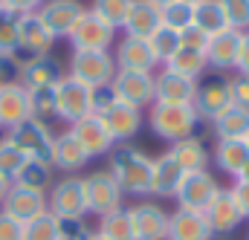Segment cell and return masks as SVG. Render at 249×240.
I'll return each instance as SVG.
<instances>
[{
    "label": "cell",
    "instance_id": "cell-1",
    "mask_svg": "<svg viewBox=\"0 0 249 240\" xmlns=\"http://www.w3.org/2000/svg\"><path fill=\"white\" fill-rule=\"evenodd\" d=\"M151 168L154 159L127 145H113V151L107 154V174L119 182L124 197H148V185H151Z\"/></svg>",
    "mask_w": 249,
    "mask_h": 240
},
{
    "label": "cell",
    "instance_id": "cell-2",
    "mask_svg": "<svg viewBox=\"0 0 249 240\" xmlns=\"http://www.w3.org/2000/svg\"><path fill=\"white\" fill-rule=\"evenodd\" d=\"M148 127L157 139L174 145L186 136H194L200 116L194 110V104H165V102H154L148 107Z\"/></svg>",
    "mask_w": 249,
    "mask_h": 240
},
{
    "label": "cell",
    "instance_id": "cell-3",
    "mask_svg": "<svg viewBox=\"0 0 249 240\" xmlns=\"http://www.w3.org/2000/svg\"><path fill=\"white\" fill-rule=\"evenodd\" d=\"M6 139L26 156L35 162H47L53 165V145H55V133L50 127V121H38V119H26L18 127L6 130Z\"/></svg>",
    "mask_w": 249,
    "mask_h": 240
},
{
    "label": "cell",
    "instance_id": "cell-4",
    "mask_svg": "<svg viewBox=\"0 0 249 240\" xmlns=\"http://www.w3.org/2000/svg\"><path fill=\"white\" fill-rule=\"evenodd\" d=\"M232 107V81L223 72H206L197 81V96H194V110L200 121H212L217 119L223 110Z\"/></svg>",
    "mask_w": 249,
    "mask_h": 240
},
{
    "label": "cell",
    "instance_id": "cell-5",
    "mask_svg": "<svg viewBox=\"0 0 249 240\" xmlns=\"http://www.w3.org/2000/svg\"><path fill=\"white\" fill-rule=\"evenodd\" d=\"M67 75H72L75 81H81L87 87L110 84L116 75L113 52H107V50H72Z\"/></svg>",
    "mask_w": 249,
    "mask_h": 240
},
{
    "label": "cell",
    "instance_id": "cell-6",
    "mask_svg": "<svg viewBox=\"0 0 249 240\" xmlns=\"http://www.w3.org/2000/svg\"><path fill=\"white\" fill-rule=\"evenodd\" d=\"M90 99H93V87L75 81L72 75H64L55 84V119H61L70 127L84 116H93Z\"/></svg>",
    "mask_w": 249,
    "mask_h": 240
},
{
    "label": "cell",
    "instance_id": "cell-7",
    "mask_svg": "<svg viewBox=\"0 0 249 240\" xmlns=\"http://www.w3.org/2000/svg\"><path fill=\"white\" fill-rule=\"evenodd\" d=\"M84 182V200H87V214L105 217L116 208H124V194L119 188V182L113 180L107 171H93L87 177H81Z\"/></svg>",
    "mask_w": 249,
    "mask_h": 240
},
{
    "label": "cell",
    "instance_id": "cell-8",
    "mask_svg": "<svg viewBox=\"0 0 249 240\" xmlns=\"http://www.w3.org/2000/svg\"><path fill=\"white\" fill-rule=\"evenodd\" d=\"M47 211L58 220L67 217H87V200H84V182L81 177H61L47 191Z\"/></svg>",
    "mask_w": 249,
    "mask_h": 240
},
{
    "label": "cell",
    "instance_id": "cell-9",
    "mask_svg": "<svg viewBox=\"0 0 249 240\" xmlns=\"http://www.w3.org/2000/svg\"><path fill=\"white\" fill-rule=\"evenodd\" d=\"M72 50H113L116 44V29L110 23H105L96 12L84 9V15L78 17V23L72 26V32L67 35Z\"/></svg>",
    "mask_w": 249,
    "mask_h": 240
},
{
    "label": "cell",
    "instance_id": "cell-10",
    "mask_svg": "<svg viewBox=\"0 0 249 240\" xmlns=\"http://www.w3.org/2000/svg\"><path fill=\"white\" fill-rule=\"evenodd\" d=\"M113 90L119 96V102L130 107H151L157 102V84H154V72H136V69H116L113 75Z\"/></svg>",
    "mask_w": 249,
    "mask_h": 240
},
{
    "label": "cell",
    "instance_id": "cell-11",
    "mask_svg": "<svg viewBox=\"0 0 249 240\" xmlns=\"http://www.w3.org/2000/svg\"><path fill=\"white\" fill-rule=\"evenodd\" d=\"M133 223V240H165L168 238V211L157 200H142L127 208Z\"/></svg>",
    "mask_w": 249,
    "mask_h": 240
},
{
    "label": "cell",
    "instance_id": "cell-12",
    "mask_svg": "<svg viewBox=\"0 0 249 240\" xmlns=\"http://www.w3.org/2000/svg\"><path fill=\"white\" fill-rule=\"evenodd\" d=\"M217 191H220V182L214 180L209 174V168H206V171L186 174L180 188H177V194H174V200H177V208H188V211H200L203 214Z\"/></svg>",
    "mask_w": 249,
    "mask_h": 240
},
{
    "label": "cell",
    "instance_id": "cell-13",
    "mask_svg": "<svg viewBox=\"0 0 249 240\" xmlns=\"http://www.w3.org/2000/svg\"><path fill=\"white\" fill-rule=\"evenodd\" d=\"M55 35L47 29V23L38 17V12L23 15L20 20V38H18V61L38 58V55H53Z\"/></svg>",
    "mask_w": 249,
    "mask_h": 240
},
{
    "label": "cell",
    "instance_id": "cell-14",
    "mask_svg": "<svg viewBox=\"0 0 249 240\" xmlns=\"http://www.w3.org/2000/svg\"><path fill=\"white\" fill-rule=\"evenodd\" d=\"M110 52H113V61H116V69H136V72H157L160 69V64H157L145 38L122 35V38H116Z\"/></svg>",
    "mask_w": 249,
    "mask_h": 240
},
{
    "label": "cell",
    "instance_id": "cell-15",
    "mask_svg": "<svg viewBox=\"0 0 249 240\" xmlns=\"http://www.w3.org/2000/svg\"><path fill=\"white\" fill-rule=\"evenodd\" d=\"M203 217H206V223H209V229H212L214 238L232 235V232L244 223V217H241V211H238V203H235V197H232L229 188H220V191L214 194V200L206 206Z\"/></svg>",
    "mask_w": 249,
    "mask_h": 240
},
{
    "label": "cell",
    "instance_id": "cell-16",
    "mask_svg": "<svg viewBox=\"0 0 249 240\" xmlns=\"http://www.w3.org/2000/svg\"><path fill=\"white\" fill-rule=\"evenodd\" d=\"M84 9L87 6L81 0H44V6L38 9V17L47 23V29L58 41V38H67L72 32V26L84 15Z\"/></svg>",
    "mask_w": 249,
    "mask_h": 240
},
{
    "label": "cell",
    "instance_id": "cell-17",
    "mask_svg": "<svg viewBox=\"0 0 249 240\" xmlns=\"http://www.w3.org/2000/svg\"><path fill=\"white\" fill-rule=\"evenodd\" d=\"M154 84H157V102L165 104H194L197 96V81L186 78L168 67H160L154 72Z\"/></svg>",
    "mask_w": 249,
    "mask_h": 240
},
{
    "label": "cell",
    "instance_id": "cell-18",
    "mask_svg": "<svg viewBox=\"0 0 249 240\" xmlns=\"http://www.w3.org/2000/svg\"><path fill=\"white\" fill-rule=\"evenodd\" d=\"M186 177V171L177 165V159L165 151L154 159V168H151V185H148V197L154 200H174L180 182Z\"/></svg>",
    "mask_w": 249,
    "mask_h": 240
},
{
    "label": "cell",
    "instance_id": "cell-19",
    "mask_svg": "<svg viewBox=\"0 0 249 240\" xmlns=\"http://www.w3.org/2000/svg\"><path fill=\"white\" fill-rule=\"evenodd\" d=\"M99 119L105 121V127H107V133H110V139L116 142V145H127L139 130H142V124H145V116H142V110L139 107H130V104H124V102H116L105 116H99Z\"/></svg>",
    "mask_w": 249,
    "mask_h": 240
},
{
    "label": "cell",
    "instance_id": "cell-20",
    "mask_svg": "<svg viewBox=\"0 0 249 240\" xmlns=\"http://www.w3.org/2000/svg\"><path fill=\"white\" fill-rule=\"evenodd\" d=\"M70 133L78 139V145L87 151L90 159H96V156H107V154L113 151V145H116V142L110 139L105 121L99 119V116H84L81 121L70 124Z\"/></svg>",
    "mask_w": 249,
    "mask_h": 240
},
{
    "label": "cell",
    "instance_id": "cell-21",
    "mask_svg": "<svg viewBox=\"0 0 249 240\" xmlns=\"http://www.w3.org/2000/svg\"><path fill=\"white\" fill-rule=\"evenodd\" d=\"M241 35L244 32H238V29H226V32L209 38L206 58H209V69L212 72H223V75L235 72V61H238V50H241Z\"/></svg>",
    "mask_w": 249,
    "mask_h": 240
},
{
    "label": "cell",
    "instance_id": "cell-22",
    "mask_svg": "<svg viewBox=\"0 0 249 240\" xmlns=\"http://www.w3.org/2000/svg\"><path fill=\"white\" fill-rule=\"evenodd\" d=\"M0 211H6L9 217H15L18 223H29L35 220L38 214L47 211V194L41 191H29V188H20V185H12Z\"/></svg>",
    "mask_w": 249,
    "mask_h": 240
},
{
    "label": "cell",
    "instance_id": "cell-23",
    "mask_svg": "<svg viewBox=\"0 0 249 240\" xmlns=\"http://www.w3.org/2000/svg\"><path fill=\"white\" fill-rule=\"evenodd\" d=\"M90 156L87 151L78 145V139L70 133V127L55 136V145H53V171H61L67 177H75L87 168Z\"/></svg>",
    "mask_w": 249,
    "mask_h": 240
},
{
    "label": "cell",
    "instance_id": "cell-24",
    "mask_svg": "<svg viewBox=\"0 0 249 240\" xmlns=\"http://www.w3.org/2000/svg\"><path fill=\"white\" fill-rule=\"evenodd\" d=\"M64 75V67L58 64V58L53 55H38V58H26L20 61V84L26 90L35 87H55Z\"/></svg>",
    "mask_w": 249,
    "mask_h": 240
},
{
    "label": "cell",
    "instance_id": "cell-25",
    "mask_svg": "<svg viewBox=\"0 0 249 240\" xmlns=\"http://www.w3.org/2000/svg\"><path fill=\"white\" fill-rule=\"evenodd\" d=\"M26 119H32L29 90L20 81L9 84V87H0V130H12Z\"/></svg>",
    "mask_w": 249,
    "mask_h": 240
},
{
    "label": "cell",
    "instance_id": "cell-26",
    "mask_svg": "<svg viewBox=\"0 0 249 240\" xmlns=\"http://www.w3.org/2000/svg\"><path fill=\"white\" fill-rule=\"evenodd\" d=\"M160 26H162V12L148 0H133V6H130V12H127V17L122 23V32L130 35V38H145L148 41Z\"/></svg>",
    "mask_w": 249,
    "mask_h": 240
},
{
    "label": "cell",
    "instance_id": "cell-27",
    "mask_svg": "<svg viewBox=\"0 0 249 240\" xmlns=\"http://www.w3.org/2000/svg\"><path fill=\"white\" fill-rule=\"evenodd\" d=\"M165 240H214V235L200 211L177 208L168 217V238Z\"/></svg>",
    "mask_w": 249,
    "mask_h": 240
},
{
    "label": "cell",
    "instance_id": "cell-28",
    "mask_svg": "<svg viewBox=\"0 0 249 240\" xmlns=\"http://www.w3.org/2000/svg\"><path fill=\"white\" fill-rule=\"evenodd\" d=\"M212 159L220 174L235 180L241 174V168L249 162V148L244 139H217V145L212 148Z\"/></svg>",
    "mask_w": 249,
    "mask_h": 240
},
{
    "label": "cell",
    "instance_id": "cell-29",
    "mask_svg": "<svg viewBox=\"0 0 249 240\" xmlns=\"http://www.w3.org/2000/svg\"><path fill=\"white\" fill-rule=\"evenodd\" d=\"M168 154L177 159V165H180L186 174L206 171V168H209V159H212V154H209V148H206V142H203L200 136H186V139L168 145Z\"/></svg>",
    "mask_w": 249,
    "mask_h": 240
},
{
    "label": "cell",
    "instance_id": "cell-30",
    "mask_svg": "<svg viewBox=\"0 0 249 240\" xmlns=\"http://www.w3.org/2000/svg\"><path fill=\"white\" fill-rule=\"evenodd\" d=\"M212 130L217 139H247L249 136V110L247 107H229L212 121Z\"/></svg>",
    "mask_w": 249,
    "mask_h": 240
},
{
    "label": "cell",
    "instance_id": "cell-31",
    "mask_svg": "<svg viewBox=\"0 0 249 240\" xmlns=\"http://www.w3.org/2000/svg\"><path fill=\"white\" fill-rule=\"evenodd\" d=\"M162 67H168V69H174V72H180V75H186V78L200 81V78L209 72V58H206V52H200V50L180 47V50L168 58V64H162Z\"/></svg>",
    "mask_w": 249,
    "mask_h": 240
},
{
    "label": "cell",
    "instance_id": "cell-32",
    "mask_svg": "<svg viewBox=\"0 0 249 240\" xmlns=\"http://www.w3.org/2000/svg\"><path fill=\"white\" fill-rule=\"evenodd\" d=\"M53 165H47V162H35V159H26L23 162V168L15 174V180L12 185H20V188H29V191H41V194H47L50 188H53Z\"/></svg>",
    "mask_w": 249,
    "mask_h": 240
},
{
    "label": "cell",
    "instance_id": "cell-33",
    "mask_svg": "<svg viewBox=\"0 0 249 240\" xmlns=\"http://www.w3.org/2000/svg\"><path fill=\"white\" fill-rule=\"evenodd\" d=\"M194 26L203 29L209 38H212V35H220V32H226V29H232L217 0H206V3H200V6H194Z\"/></svg>",
    "mask_w": 249,
    "mask_h": 240
},
{
    "label": "cell",
    "instance_id": "cell-34",
    "mask_svg": "<svg viewBox=\"0 0 249 240\" xmlns=\"http://www.w3.org/2000/svg\"><path fill=\"white\" fill-rule=\"evenodd\" d=\"M96 235L105 240H133V223H130L127 208H116V211L99 217Z\"/></svg>",
    "mask_w": 249,
    "mask_h": 240
},
{
    "label": "cell",
    "instance_id": "cell-35",
    "mask_svg": "<svg viewBox=\"0 0 249 240\" xmlns=\"http://www.w3.org/2000/svg\"><path fill=\"white\" fill-rule=\"evenodd\" d=\"M20 20L23 15L15 9L0 6V52L18 58V38H20Z\"/></svg>",
    "mask_w": 249,
    "mask_h": 240
},
{
    "label": "cell",
    "instance_id": "cell-36",
    "mask_svg": "<svg viewBox=\"0 0 249 240\" xmlns=\"http://www.w3.org/2000/svg\"><path fill=\"white\" fill-rule=\"evenodd\" d=\"M148 47H151L157 64L162 67V64H168V58L180 50V32H174V29H168V26L162 23V26L148 38Z\"/></svg>",
    "mask_w": 249,
    "mask_h": 240
},
{
    "label": "cell",
    "instance_id": "cell-37",
    "mask_svg": "<svg viewBox=\"0 0 249 240\" xmlns=\"http://www.w3.org/2000/svg\"><path fill=\"white\" fill-rule=\"evenodd\" d=\"M130 6H133V0H93L87 9L96 12L105 23H110V26L119 32L122 23H124V17H127V12H130Z\"/></svg>",
    "mask_w": 249,
    "mask_h": 240
},
{
    "label": "cell",
    "instance_id": "cell-38",
    "mask_svg": "<svg viewBox=\"0 0 249 240\" xmlns=\"http://www.w3.org/2000/svg\"><path fill=\"white\" fill-rule=\"evenodd\" d=\"M29 110H32V119L38 121L55 119V87H35V90H29Z\"/></svg>",
    "mask_w": 249,
    "mask_h": 240
},
{
    "label": "cell",
    "instance_id": "cell-39",
    "mask_svg": "<svg viewBox=\"0 0 249 240\" xmlns=\"http://www.w3.org/2000/svg\"><path fill=\"white\" fill-rule=\"evenodd\" d=\"M23 240H58V217L44 211L35 220L23 223Z\"/></svg>",
    "mask_w": 249,
    "mask_h": 240
},
{
    "label": "cell",
    "instance_id": "cell-40",
    "mask_svg": "<svg viewBox=\"0 0 249 240\" xmlns=\"http://www.w3.org/2000/svg\"><path fill=\"white\" fill-rule=\"evenodd\" d=\"M162 12V23L168 26V29H174V32H183L186 26L194 23V6H188L183 0H174V3H168L165 9H160Z\"/></svg>",
    "mask_w": 249,
    "mask_h": 240
},
{
    "label": "cell",
    "instance_id": "cell-41",
    "mask_svg": "<svg viewBox=\"0 0 249 240\" xmlns=\"http://www.w3.org/2000/svg\"><path fill=\"white\" fill-rule=\"evenodd\" d=\"M23 162H26V156H23L6 136H0V177H6V180L12 182L15 174L23 168Z\"/></svg>",
    "mask_w": 249,
    "mask_h": 240
},
{
    "label": "cell",
    "instance_id": "cell-42",
    "mask_svg": "<svg viewBox=\"0 0 249 240\" xmlns=\"http://www.w3.org/2000/svg\"><path fill=\"white\" fill-rule=\"evenodd\" d=\"M229 26L238 29V32H247L249 29V0H217Z\"/></svg>",
    "mask_w": 249,
    "mask_h": 240
},
{
    "label": "cell",
    "instance_id": "cell-43",
    "mask_svg": "<svg viewBox=\"0 0 249 240\" xmlns=\"http://www.w3.org/2000/svg\"><path fill=\"white\" fill-rule=\"evenodd\" d=\"M96 229H90L87 217H67L58 220V240H93Z\"/></svg>",
    "mask_w": 249,
    "mask_h": 240
},
{
    "label": "cell",
    "instance_id": "cell-44",
    "mask_svg": "<svg viewBox=\"0 0 249 240\" xmlns=\"http://www.w3.org/2000/svg\"><path fill=\"white\" fill-rule=\"evenodd\" d=\"M116 102H119V96H116L113 84H99V87H93V99H90L93 116H105Z\"/></svg>",
    "mask_w": 249,
    "mask_h": 240
},
{
    "label": "cell",
    "instance_id": "cell-45",
    "mask_svg": "<svg viewBox=\"0 0 249 240\" xmlns=\"http://www.w3.org/2000/svg\"><path fill=\"white\" fill-rule=\"evenodd\" d=\"M20 81V61L15 55H3L0 52V87L18 84Z\"/></svg>",
    "mask_w": 249,
    "mask_h": 240
},
{
    "label": "cell",
    "instance_id": "cell-46",
    "mask_svg": "<svg viewBox=\"0 0 249 240\" xmlns=\"http://www.w3.org/2000/svg\"><path fill=\"white\" fill-rule=\"evenodd\" d=\"M180 47H188V50H200V52H206V47H209V35L191 23V26H186V29L180 32Z\"/></svg>",
    "mask_w": 249,
    "mask_h": 240
},
{
    "label": "cell",
    "instance_id": "cell-47",
    "mask_svg": "<svg viewBox=\"0 0 249 240\" xmlns=\"http://www.w3.org/2000/svg\"><path fill=\"white\" fill-rule=\"evenodd\" d=\"M232 81V104L235 107H247L249 110V75H229Z\"/></svg>",
    "mask_w": 249,
    "mask_h": 240
},
{
    "label": "cell",
    "instance_id": "cell-48",
    "mask_svg": "<svg viewBox=\"0 0 249 240\" xmlns=\"http://www.w3.org/2000/svg\"><path fill=\"white\" fill-rule=\"evenodd\" d=\"M0 240H23V223L0 211Z\"/></svg>",
    "mask_w": 249,
    "mask_h": 240
},
{
    "label": "cell",
    "instance_id": "cell-49",
    "mask_svg": "<svg viewBox=\"0 0 249 240\" xmlns=\"http://www.w3.org/2000/svg\"><path fill=\"white\" fill-rule=\"evenodd\" d=\"M229 191H232V197H235V203H238V211H241V217L249 220V182H232L229 185Z\"/></svg>",
    "mask_w": 249,
    "mask_h": 240
},
{
    "label": "cell",
    "instance_id": "cell-50",
    "mask_svg": "<svg viewBox=\"0 0 249 240\" xmlns=\"http://www.w3.org/2000/svg\"><path fill=\"white\" fill-rule=\"evenodd\" d=\"M235 72L238 75H249V29L241 35V50H238V61H235Z\"/></svg>",
    "mask_w": 249,
    "mask_h": 240
},
{
    "label": "cell",
    "instance_id": "cell-51",
    "mask_svg": "<svg viewBox=\"0 0 249 240\" xmlns=\"http://www.w3.org/2000/svg\"><path fill=\"white\" fill-rule=\"evenodd\" d=\"M0 6L15 9V12H20V15H32V12H38V9L44 6V0H0Z\"/></svg>",
    "mask_w": 249,
    "mask_h": 240
},
{
    "label": "cell",
    "instance_id": "cell-52",
    "mask_svg": "<svg viewBox=\"0 0 249 240\" xmlns=\"http://www.w3.org/2000/svg\"><path fill=\"white\" fill-rule=\"evenodd\" d=\"M9 188H12V182L6 180V177H0V206H3V200H6V194H9Z\"/></svg>",
    "mask_w": 249,
    "mask_h": 240
},
{
    "label": "cell",
    "instance_id": "cell-53",
    "mask_svg": "<svg viewBox=\"0 0 249 240\" xmlns=\"http://www.w3.org/2000/svg\"><path fill=\"white\" fill-rule=\"evenodd\" d=\"M235 180H238V182H249V162L244 165V168H241V174H238Z\"/></svg>",
    "mask_w": 249,
    "mask_h": 240
},
{
    "label": "cell",
    "instance_id": "cell-54",
    "mask_svg": "<svg viewBox=\"0 0 249 240\" xmlns=\"http://www.w3.org/2000/svg\"><path fill=\"white\" fill-rule=\"evenodd\" d=\"M148 3H154L157 9H165V6H168V3H174V0H148Z\"/></svg>",
    "mask_w": 249,
    "mask_h": 240
},
{
    "label": "cell",
    "instance_id": "cell-55",
    "mask_svg": "<svg viewBox=\"0 0 249 240\" xmlns=\"http://www.w3.org/2000/svg\"><path fill=\"white\" fill-rule=\"evenodd\" d=\"M183 3H188V6H200V3H206V0H183Z\"/></svg>",
    "mask_w": 249,
    "mask_h": 240
},
{
    "label": "cell",
    "instance_id": "cell-56",
    "mask_svg": "<svg viewBox=\"0 0 249 240\" xmlns=\"http://www.w3.org/2000/svg\"><path fill=\"white\" fill-rule=\"evenodd\" d=\"M93 240H105V238H99V235H93Z\"/></svg>",
    "mask_w": 249,
    "mask_h": 240
},
{
    "label": "cell",
    "instance_id": "cell-57",
    "mask_svg": "<svg viewBox=\"0 0 249 240\" xmlns=\"http://www.w3.org/2000/svg\"><path fill=\"white\" fill-rule=\"evenodd\" d=\"M244 142H247V148H249V136H247V139H244Z\"/></svg>",
    "mask_w": 249,
    "mask_h": 240
},
{
    "label": "cell",
    "instance_id": "cell-58",
    "mask_svg": "<svg viewBox=\"0 0 249 240\" xmlns=\"http://www.w3.org/2000/svg\"><path fill=\"white\" fill-rule=\"evenodd\" d=\"M0 133H3V130H0Z\"/></svg>",
    "mask_w": 249,
    "mask_h": 240
},
{
    "label": "cell",
    "instance_id": "cell-59",
    "mask_svg": "<svg viewBox=\"0 0 249 240\" xmlns=\"http://www.w3.org/2000/svg\"><path fill=\"white\" fill-rule=\"evenodd\" d=\"M247 240H249V238H247Z\"/></svg>",
    "mask_w": 249,
    "mask_h": 240
}]
</instances>
